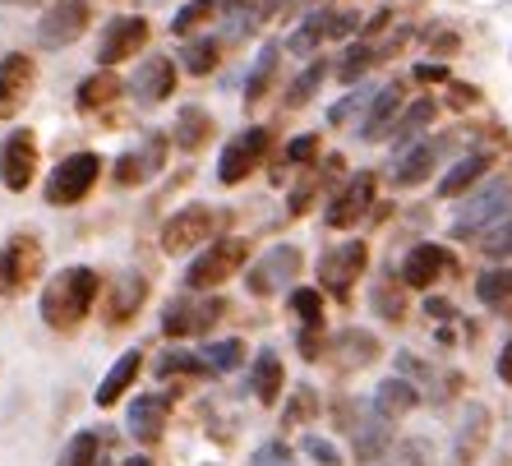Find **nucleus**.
<instances>
[{"instance_id": "obj_32", "label": "nucleus", "mask_w": 512, "mask_h": 466, "mask_svg": "<svg viewBox=\"0 0 512 466\" xmlns=\"http://www.w3.org/2000/svg\"><path fill=\"white\" fill-rule=\"evenodd\" d=\"M277 60H282V42H263L250 74H245V88H240L245 107H259L263 102V93H268V84H273V74H277Z\"/></svg>"}, {"instance_id": "obj_16", "label": "nucleus", "mask_w": 512, "mask_h": 466, "mask_svg": "<svg viewBox=\"0 0 512 466\" xmlns=\"http://www.w3.org/2000/svg\"><path fill=\"white\" fill-rule=\"evenodd\" d=\"M374 190H379V176H374V171H356V176H351L342 190L333 194V204H328L323 222H328L333 231L356 227L365 213H374Z\"/></svg>"}, {"instance_id": "obj_1", "label": "nucleus", "mask_w": 512, "mask_h": 466, "mask_svg": "<svg viewBox=\"0 0 512 466\" xmlns=\"http://www.w3.org/2000/svg\"><path fill=\"white\" fill-rule=\"evenodd\" d=\"M102 291L107 287H102L97 268H88V263H70V268H60L47 287H42V296H37V314H42V323H47L51 333L74 337L88 323V314H93V305H97Z\"/></svg>"}, {"instance_id": "obj_6", "label": "nucleus", "mask_w": 512, "mask_h": 466, "mask_svg": "<svg viewBox=\"0 0 512 466\" xmlns=\"http://www.w3.org/2000/svg\"><path fill=\"white\" fill-rule=\"evenodd\" d=\"M508 213H512V176L485 180V185L457 208L453 240H471V236H480V231L499 227V222H508Z\"/></svg>"}, {"instance_id": "obj_56", "label": "nucleus", "mask_w": 512, "mask_h": 466, "mask_svg": "<svg viewBox=\"0 0 512 466\" xmlns=\"http://www.w3.org/2000/svg\"><path fill=\"white\" fill-rule=\"evenodd\" d=\"M120 466H157V462H153V457H125Z\"/></svg>"}, {"instance_id": "obj_11", "label": "nucleus", "mask_w": 512, "mask_h": 466, "mask_svg": "<svg viewBox=\"0 0 512 466\" xmlns=\"http://www.w3.org/2000/svg\"><path fill=\"white\" fill-rule=\"evenodd\" d=\"M153 37V24L143 14H116L102 24V37H97V70H116L120 60H134V51L148 47Z\"/></svg>"}, {"instance_id": "obj_53", "label": "nucleus", "mask_w": 512, "mask_h": 466, "mask_svg": "<svg viewBox=\"0 0 512 466\" xmlns=\"http://www.w3.org/2000/svg\"><path fill=\"white\" fill-rule=\"evenodd\" d=\"M425 314H434V319H453V300H443V296H429L425 300Z\"/></svg>"}, {"instance_id": "obj_27", "label": "nucleus", "mask_w": 512, "mask_h": 466, "mask_svg": "<svg viewBox=\"0 0 512 466\" xmlns=\"http://www.w3.org/2000/svg\"><path fill=\"white\" fill-rule=\"evenodd\" d=\"M489 443V407H480V402H471L462 416V425H457V439H453V462L457 466H471L480 453H485Z\"/></svg>"}, {"instance_id": "obj_33", "label": "nucleus", "mask_w": 512, "mask_h": 466, "mask_svg": "<svg viewBox=\"0 0 512 466\" xmlns=\"http://www.w3.org/2000/svg\"><path fill=\"white\" fill-rule=\"evenodd\" d=\"M434 116H439V102H434V97H416V102L397 116L393 134H388V139L397 144V153H402V148H411V144H420V130H425V125H434Z\"/></svg>"}, {"instance_id": "obj_12", "label": "nucleus", "mask_w": 512, "mask_h": 466, "mask_svg": "<svg viewBox=\"0 0 512 466\" xmlns=\"http://www.w3.org/2000/svg\"><path fill=\"white\" fill-rule=\"evenodd\" d=\"M37 167H42V144H37V134L28 125L0 139V185L10 194H24L37 180Z\"/></svg>"}, {"instance_id": "obj_8", "label": "nucleus", "mask_w": 512, "mask_h": 466, "mask_svg": "<svg viewBox=\"0 0 512 466\" xmlns=\"http://www.w3.org/2000/svg\"><path fill=\"white\" fill-rule=\"evenodd\" d=\"M268 148H273V130H268V125H250V130H240L236 139H227L222 157H217V185H227V190L245 185V180L263 167Z\"/></svg>"}, {"instance_id": "obj_5", "label": "nucleus", "mask_w": 512, "mask_h": 466, "mask_svg": "<svg viewBox=\"0 0 512 466\" xmlns=\"http://www.w3.org/2000/svg\"><path fill=\"white\" fill-rule=\"evenodd\" d=\"M222 227H227V213H222V208L190 204V208H176V213L162 222L157 245H162V254H190V250H199V245H213V236Z\"/></svg>"}, {"instance_id": "obj_3", "label": "nucleus", "mask_w": 512, "mask_h": 466, "mask_svg": "<svg viewBox=\"0 0 512 466\" xmlns=\"http://www.w3.org/2000/svg\"><path fill=\"white\" fill-rule=\"evenodd\" d=\"M102 176H107V157L93 153V148H79V153L60 157L56 167H51L47 185H42V199H47L51 208H74L97 190Z\"/></svg>"}, {"instance_id": "obj_26", "label": "nucleus", "mask_w": 512, "mask_h": 466, "mask_svg": "<svg viewBox=\"0 0 512 466\" xmlns=\"http://www.w3.org/2000/svg\"><path fill=\"white\" fill-rule=\"evenodd\" d=\"M397 111H402V84H383L379 93H374V102L365 107V120H360V139L365 144H374V139H383V134H393L397 125Z\"/></svg>"}, {"instance_id": "obj_23", "label": "nucleus", "mask_w": 512, "mask_h": 466, "mask_svg": "<svg viewBox=\"0 0 512 466\" xmlns=\"http://www.w3.org/2000/svg\"><path fill=\"white\" fill-rule=\"evenodd\" d=\"M323 356L333 360V365H342V370H365L370 360H379V337L365 333V328H342V333L328 342Z\"/></svg>"}, {"instance_id": "obj_34", "label": "nucleus", "mask_w": 512, "mask_h": 466, "mask_svg": "<svg viewBox=\"0 0 512 466\" xmlns=\"http://www.w3.org/2000/svg\"><path fill=\"white\" fill-rule=\"evenodd\" d=\"M107 439H111V430H79V434H70V443L60 448L56 466H102Z\"/></svg>"}, {"instance_id": "obj_50", "label": "nucleus", "mask_w": 512, "mask_h": 466, "mask_svg": "<svg viewBox=\"0 0 512 466\" xmlns=\"http://www.w3.org/2000/svg\"><path fill=\"white\" fill-rule=\"evenodd\" d=\"M360 28L356 10H328V37H351Z\"/></svg>"}, {"instance_id": "obj_19", "label": "nucleus", "mask_w": 512, "mask_h": 466, "mask_svg": "<svg viewBox=\"0 0 512 466\" xmlns=\"http://www.w3.org/2000/svg\"><path fill=\"white\" fill-rule=\"evenodd\" d=\"M176 84H180L176 60L171 56H148L139 70L130 74V97L139 102V107H157V102H171Z\"/></svg>"}, {"instance_id": "obj_18", "label": "nucleus", "mask_w": 512, "mask_h": 466, "mask_svg": "<svg viewBox=\"0 0 512 466\" xmlns=\"http://www.w3.org/2000/svg\"><path fill=\"white\" fill-rule=\"evenodd\" d=\"M171 407H176V397L171 393H139L125 411V430L134 434V443L143 448H157L162 434H167V420H171Z\"/></svg>"}, {"instance_id": "obj_40", "label": "nucleus", "mask_w": 512, "mask_h": 466, "mask_svg": "<svg viewBox=\"0 0 512 466\" xmlns=\"http://www.w3.org/2000/svg\"><path fill=\"white\" fill-rule=\"evenodd\" d=\"M323 37H328V10H314L310 19L296 28V33L286 37V51H296V56H310V51L319 47Z\"/></svg>"}, {"instance_id": "obj_35", "label": "nucleus", "mask_w": 512, "mask_h": 466, "mask_svg": "<svg viewBox=\"0 0 512 466\" xmlns=\"http://www.w3.org/2000/svg\"><path fill=\"white\" fill-rule=\"evenodd\" d=\"M489 171V153H466L457 157L453 167H448V176L439 180V199H457V194H466L471 185H480V176Z\"/></svg>"}, {"instance_id": "obj_13", "label": "nucleus", "mask_w": 512, "mask_h": 466, "mask_svg": "<svg viewBox=\"0 0 512 466\" xmlns=\"http://www.w3.org/2000/svg\"><path fill=\"white\" fill-rule=\"evenodd\" d=\"M88 28H93V0H56L37 19V42L47 51H60V47H74Z\"/></svg>"}, {"instance_id": "obj_24", "label": "nucleus", "mask_w": 512, "mask_h": 466, "mask_svg": "<svg viewBox=\"0 0 512 466\" xmlns=\"http://www.w3.org/2000/svg\"><path fill=\"white\" fill-rule=\"evenodd\" d=\"M143 374V351L134 347V351H120V360L107 370V379L97 383V393H93V402L102 411H111L120 402V397H130V388H134V379Z\"/></svg>"}, {"instance_id": "obj_57", "label": "nucleus", "mask_w": 512, "mask_h": 466, "mask_svg": "<svg viewBox=\"0 0 512 466\" xmlns=\"http://www.w3.org/2000/svg\"><path fill=\"white\" fill-rule=\"evenodd\" d=\"M203 466H213V462H203Z\"/></svg>"}, {"instance_id": "obj_44", "label": "nucleus", "mask_w": 512, "mask_h": 466, "mask_svg": "<svg viewBox=\"0 0 512 466\" xmlns=\"http://www.w3.org/2000/svg\"><path fill=\"white\" fill-rule=\"evenodd\" d=\"M379 56H383V51H374L370 42H360V47H351L342 60H337V79H342V84H356L360 74L370 70V65H374Z\"/></svg>"}, {"instance_id": "obj_28", "label": "nucleus", "mask_w": 512, "mask_h": 466, "mask_svg": "<svg viewBox=\"0 0 512 466\" xmlns=\"http://www.w3.org/2000/svg\"><path fill=\"white\" fill-rule=\"evenodd\" d=\"M370 407H374V416H383L388 425H393V420H402L406 411L420 407V388L411 379H402V374H393V379H383L379 388H374Z\"/></svg>"}, {"instance_id": "obj_7", "label": "nucleus", "mask_w": 512, "mask_h": 466, "mask_svg": "<svg viewBox=\"0 0 512 466\" xmlns=\"http://www.w3.org/2000/svg\"><path fill=\"white\" fill-rule=\"evenodd\" d=\"M167 157H171V134L148 130L139 144L125 148V153L111 162V185H120V190L148 185L153 176H162V171H167Z\"/></svg>"}, {"instance_id": "obj_45", "label": "nucleus", "mask_w": 512, "mask_h": 466, "mask_svg": "<svg viewBox=\"0 0 512 466\" xmlns=\"http://www.w3.org/2000/svg\"><path fill=\"white\" fill-rule=\"evenodd\" d=\"M480 254L485 259H494V263H503L512 254V217L508 222H499V227H489L485 236H480Z\"/></svg>"}, {"instance_id": "obj_42", "label": "nucleus", "mask_w": 512, "mask_h": 466, "mask_svg": "<svg viewBox=\"0 0 512 466\" xmlns=\"http://www.w3.org/2000/svg\"><path fill=\"white\" fill-rule=\"evenodd\" d=\"M314 416H319V393H314L310 383H300L282 411V430H296V425H305V420H314Z\"/></svg>"}, {"instance_id": "obj_4", "label": "nucleus", "mask_w": 512, "mask_h": 466, "mask_svg": "<svg viewBox=\"0 0 512 466\" xmlns=\"http://www.w3.org/2000/svg\"><path fill=\"white\" fill-rule=\"evenodd\" d=\"M42 268H47V250H42L37 231H10L0 240V296L5 300L33 291L42 282Z\"/></svg>"}, {"instance_id": "obj_49", "label": "nucleus", "mask_w": 512, "mask_h": 466, "mask_svg": "<svg viewBox=\"0 0 512 466\" xmlns=\"http://www.w3.org/2000/svg\"><path fill=\"white\" fill-rule=\"evenodd\" d=\"M319 157V134H296L286 144V162H314Z\"/></svg>"}, {"instance_id": "obj_30", "label": "nucleus", "mask_w": 512, "mask_h": 466, "mask_svg": "<svg viewBox=\"0 0 512 466\" xmlns=\"http://www.w3.org/2000/svg\"><path fill=\"white\" fill-rule=\"evenodd\" d=\"M351 439H356V462H374V457L388 453V443H393V425H388L383 416H374V407H370L365 416H356Z\"/></svg>"}, {"instance_id": "obj_37", "label": "nucleus", "mask_w": 512, "mask_h": 466, "mask_svg": "<svg viewBox=\"0 0 512 466\" xmlns=\"http://www.w3.org/2000/svg\"><path fill=\"white\" fill-rule=\"evenodd\" d=\"M213 19H217V0H190V5H180V10L171 14V33L190 42L194 28H208Z\"/></svg>"}, {"instance_id": "obj_20", "label": "nucleus", "mask_w": 512, "mask_h": 466, "mask_svg": "<svg viewBox=\"0 0 512 466\" xmlns=\"http://www.w3.org/2000/svg\"><path fill=\"white\" fill-rule=\"evenodd\" d=\"M448 268H453V254L443 250V245H434V240H420V245H411L406 259H402V287L406 291H429Z\"/></svg>"}, {"instance_id": "obj_43", "label": "nucleus", "mask_w": 512, "mask_h": 466, "mask_svg": "<svg viewBox=\"0 0 512 466\" xmlns=\"http://www.w3.org/2000/svg\"><path fill=\"white\" fill-rule=\"evenodd\" d=\"M476 296L485 300V305H503V300H512V268H489V273H480Z\"/></svg>"}, {"instance_id": "obj_52", "label": "nucleus", "mask_w": 512, "mask_h": 466, "mask_svg": "<svg viewBox=\"0 0 512 466\" xmlns=\"http://www.w3.org/2000/svg\"><path fill=\"white\" fill-rule=\"evenodd\" d=\"M448 97H453V107H476L480 88L476 84H448Z\"/></svg>"}, {"instance_id": "obj_14", "label": "nucleus", "mask_w": 512, "mask_h": 466, "mask_svg": "<svg viewBox=\"0 0 512 466\" xmlns=\"http://www.w3.org/2000/svg\"><path fill=\"white\" fill-rule=\"evenodd\" d=\"M370 268V245L365 240H346V245H333V250H323L319 259V287L337 300H351V287H356V277Z\"/></svg>"}, {"instance_id": "obj_31", "label": "nucleus", "mask_w": 512, "mask_h": 466, "mask_svg": "<svg viewBox=\"0 0 512 466\" xmlns=\"http://www.w3.org/2000/svg\"><path fill=\"white\" fill-rule=\"evenodd\" d=\"M176 65L185 74H194V79H208V74L222 65V37H208V33L190 37V42L176 51Z\"/></svg>"}, {"instance_id": "obj_51", "label": "nucleus", "mask_w": 512, "mask_h": 466, "mask_svg": "<svg viewBox=\"0 0 512 466\" xmlns=\"http://www.w3.org/2000/svg\"><path fill=\"white\" fill-rule=\"evenodd\" d=\"M416 79H420V84H453L448 65H439V60H425V65H416Z\"/></svg>"}, {"instance_id": "obj_9", "label": "nucleus", "mask_w": 512, "mask_h": 466, "mask_svg": "<svg viewBox=\"0 0 512 466\" xmlns=\"http://www.w3.org/2000/svg\"><path fill=\"white\" fill-rule=\"evenodd\" d=\"M227 314V300L222 296H176L167 300V310H162V337L167 342H180V337H199L208 333L217 319Z\"/></svg>"}, {"instance_id": "obj_2", "label": "nucleus", "mask_w": 512, "mask_h": 466, "mask_svg": "<svg viewBox=\"0 0 512 466\" xmlns=\"http://www.w3.org/2000/svg\"><path fill=\"white\" fill-rule=\"evenodd\" d=\"M245 259H250V240L217 236L208 250H199L190 259V268H185V277H180V287L190 291V296H217V287L231 282V277L245 268Z\"/></svg>"}, {"instance_id": "obj_46", "label": "nucleus", "mask_w": 512, "mask_h": 466, "mask_svg": "<svg viewBox=\"0 0 512 466\" xmlns=\"http://www.w3.org/2000/svg\"><path fill=\"white\" fill-rule=\"evenodd\" d=\"M250 466H296V457H291V448L282 439H268L250 453Z\"/></svg>"}, {"instance_id": "obj_54", "label": "nucleus", "mask_w": 512, "mask_h": 466, "mask_svg": "<svg viewBox=\"0 0 512 466\" xmlns=\"http://www.w3.org/2000/svg\"><path fill=\"white\" fill-rule=\"evenodd\" d=\"M499 379L512 388V337L503 342V351H499Z\"/></svg>"}, {"instance_id": "obj_47", "label": "nucleus", "mask_w": 512, "mask_h": 466, "mask_svg": "<svg viewBox=\"0 0 512 466\" xmlns=\"http://www.w3.org/2000/svg\"><path fill=\"white\" fill-rule=\"evenodd\" d=\"M300 453L314 457V462H323V466H342V453H337V443L319 439V434H305V439H300Z\"/></svg>"}, {"instance_id": "obj_38", "label": "nucleus", "mask_w": 512, "mask_h": 466, "mask_svg": "<svg viewBox=\"0 0 512 466\" xmlns=\"http://www.w3.org/2000/svg\"><path fill=\"white\" fill-rule=\"evenodd\" d=\"M245 356H250V351H245V342H240V337H222V342H208V347H203V360H208V370H213V374L240 370V365H245Z\"/></svg>"}, {"instance_id": "obj_21", "label": "nucleus", "mask_w": 512, "mask_h": 466, "mask_svg": "<svg viewBox=\"0 0 512 466\" xmlns=\"http://www.w3.org/2000/svg\"><path fill=\"white\" fill-rule=\"evenodd\" d=\"M443 148H448V139H420V144L402 148V153H397V162H393V185H397V190H411V185H420V180L434 176Z\"/></svg>"}, {"instance_id": "obj_25", "label": "nucleus", "mask_w": 512, "mask_h": 466, "mask_svg": "<svg viewBox=\"0 0 512 466\" xmlns=\"http://www.w3.org/2000/svg\"><path fill=\"white\" fill-rule=\"evenodd\" d=\"M213 134H217V120L208 116V107H194V102H185V107L176 111L171 144H176L180 153H199L203 144H213Z\"/></svg>"}, {"instance_id": "obj_39", "label": "nucleus", "mask_w": 512, "mask_h": 466, "mask_svg": "<svg viewBox=\"0 0 512 466\" xmlns=\"http://www.w3.org/2000/svg\"><path fill=\"white\" fill-rule=\"evenodd\" d=\"M370 305H374V314H379V319L402 323V319H406V287H397L393 277H383L379 287H374Z\"/></svg>"}, {"instance_id": "obj_55", "label": "nucleus", "mask_w": 512, "mask_h": 466, "mask_svg": "<svg viewBox=\"0 0 512 466\" xmlns=\"http://www.w3.org/2000/svg\"><path fill=\"white\" fill-rule=\"evenodd\" d=\"M434 51H457V33H434Z\"/></svg>"}, {"instance_id": "obj_48", "label": "nucleus", "mask_w": 512, "mask_h": 466, "mask_svg": "<svg viewBox=\"0 0 512 466\" xmlns=\"http://www.w3.org/2000/svg\"><path fill=\"white\" fill-rule=\"evenodd\" d=\"M374 93H379V88H365V93H351V97H342V102H337V107L328 111V120H333V125H346V120H351V111L370 107V102H374Z\"/></svg>"}, {"instance_id": "obj_22", "label": "nucleus", "mask_w": 512, "mask_h": 466, "mask_svg": "<svg viewBox=\"0 0 512 466\" xmlns=\"http://www.w3.org/2000/svg\"><path fill=\"white\" fill-rule=\"evenodd\" d=\"M125 93H130V84H125L116 70H93L84 84L74 88V107L84 111V116H97V111L116 107Z\"/></svg>"}, {"instance_id": "obj_36", "label": "nucleus", "mask_w": 512, "mask_h": 466, "mask_svg": "<svg viewBox=\"0 0 512 466\" xmlns=\"http://www.w3.org/2000/svg\"><path fill=\"white\" fill-rule=\"evenodd\" d=\"M153 374H157V379H203V374H213V370H208V360L194 356V351L167 347L162 356H157Z\"/></svg>"}, {"instance_id": "obj_17", "label": "nucleus", "mask_w": 512, "mask_h": 466, "mask_svg": "<svg viewBox=\"0 0 512 466\" xmlns=\"http://www.w3.org/2000/svg\"><path fill=\"white\" fill-rule=\"evenodd\" d=\"M148 296H153L148 277L134 273V268L130 273H120L116 282L102 291V319H107V328H125V323H134L143 314V305H148Z\"/></svg>"}, {"instance_id": "obj_41", "label": "nucleus", "mask_w": 512, "mask_h": 466, "mask_svg": "<svg viewBox=\"0 0 512 466\" xmlns=\"http://www.w3.org/2000/svg\"><path fill=\"white\" fill-rule=\"evenodd\" d=\"M323 79H328V60H310L305 74H296V84L286 88V107H305V102L323 88Z\"/></svg>"}, {"instance_id": "obj_10", "label": "nucleus", "mask_w": 512, "mask_h": 466, "mask_svg": "<svg viewBox=\"0 0 512 466\" xmlns=\"http://www.w3.org/2000/svg\"><path fill=\"white\" fill-rule=\"evenodd\" d=\"M33 93H37V60L28 51H5L0 56V125L24 116Z\"/></svg>"}, {"instance_id": "obj_15", "label": "nucleus", "mask_w": 512, "mask_h": 466, "mask_svg": "<svg viewBox=\"0 0 512 466\" xmlns=\"http://www.w3.org/2000/svg\"><path fill=\"white\" fill-rule=\"evenodd\" d=\"M300 268H305L300 245H273V250H263V259L245 273V287H250V296L268 300V296H277L282 287H291V282L300 277Z\"/></svg>"}, {"instance_id": "obj_29", "label": "nucleus", "mask_w": 512, "mask_h": 466, "mask_svg": "<svg viewBox=\"0 0 512 466\" xmlns=\"http://www.w3.org/2000/svg\"><path fill=\"white\" fill-rule=\"evenodd\" d=\"M282 388H286L282 356H277V347H263L259 356H254V365H250V393L259 397L263 407H273L277 397H282Z\"/></svg>"}]
</instances>
